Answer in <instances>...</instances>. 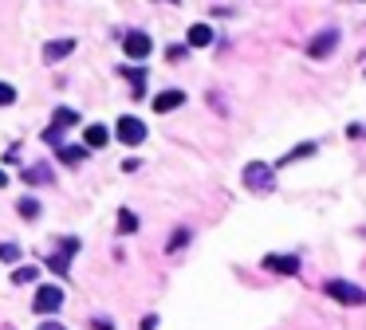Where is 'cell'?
I'll list each match as a JSON object with an SVG mask.
<instances>
[{
    "instance_id": "obj_1",
    "label": "cell",
    "mask_w": 366,
    "mask_h": 330,
    "mask_svg": "<svg viewBox=\"0 0 366 330\" xmlns=\"http://www.w3.org/2000/svg\"><path fill=\"white\" fill-rule=\"evenodd\" d=\"M323 295L339 299V303H346V307H363L366 303V291L358 283H346V279H327V283H323Z\"/></svg>"
},
{
    "instance_id": "obj_2",
    "label": "cell",
    "mask_w": 366,
    "mask_h": 330,
    "mask_svg": "<svg viewBox=\"0 0 366 330\" xmlns=\"http://www.w3.org/2000/svg\"><path fill=\"white\" fill-rule=\"evenodd\" d=\"M244 185L252 189V193H268V189L276 185V177H272V165H264V162L244 165Z\"/></svg>"
},
{
    "instance_id": "obj_3",
    "label": "cell",
    "mask_w": 366,
    "mask_h": 330,
    "mask_svg": "<svg viewBox=\"0 0 366 330\" xmlns=\"http://www.w3.org/2000/svg\"><path fill=\"white\" fill-rule=\"evenodd\" d=\"M119 142L122 146H142L146 142V122L134 118V114H122L119 118Z\"/></svg>"
},
{
    "instance_id": "obj_4",
    "label": "cell",
    "mask_w": 366,
    "mask_h": 330,
    "mask_svg": "<svg viewBox=\"0 0 366 330\" xmlns=\"http://www.w3.org/2000/svg\"><path fill=\"white\" fill-rule=\"evenodd\" d=\"M32 307L40 311V315H56V311L63 307V291H59L56 283H44V287H40V291H36Z\"/></svg>"
},
{
    "instance_id": "obj_5",
    "label": "cell",
    "mask_w": 366,
    "mask_h": 330,
    "mask_svg": "<svg viewBox=\"0 0 366 330\" xmlns=\"http://www.w3.org/2000/svg\"><path fill=\"white\" fill-rule=\"evenodd\" d=\"M75 122H79L75 110H71V107H59V110H56V122L44 130V142H56V146H59V134H63L67 126H75Z\"/></svg>"
},
{
    "instance_id": "obj_6",
    "label": "cell",
    "mask_w": 366,
    "mask_h": 330,
    "mask_svg": "<svg viewBox=\"0 0 366 330\" xmlns=\"http://www.w3.org/2000/svg\"><path fill=\"white\" fill-rule=\"evenodd\" d=\"M335 44H339V28H327V32H319L315 40H311L307 55H311V59H323V55L335 52Z\"/></svg>"
},
{
    "instance_id": "obj_7",
    "label": "cell",
    "mask_w": 366,
    "mask_h": 330,
    "mask_svg": "<svg viewBox=\"0 0 366 330\" xmlns=\"http://www.w3.org/2000/svg\"><path fill=\"white\" fill-rule=\"evenodd\" d=\"M79 252V240H63L59 244V252H52V260H47V267L56 275H67V264H71V256Z\"/></svg>"
},
{
    "instance_id": "obj_8",
    "label": "cell",
    "mask_w": 366,
    "mask_h": 330,
    "mask_svg": "<svg viewBox=\"0 0 366 330\" xmlns=\"http://www.w3.org/2000/svg\"><path fill=\"white\" fill-rule=\"evenodd\" d=\"M122 47H126V55H130V59H146L154 44H150V36H146V32H130Z\"/></svg>"
},
{
    "instance_id": "obj_9",
    "label": "cell",
    "mask_w": 366,
    "mask_h": 330,
    "mask_svg": "<svg viewBox=\"0 0 366 330\" xmlns=\"http://www.w3.org/2000/svg\"><path fill=\"white\" fill-rule=\"evenodd\" d=\"M264 267L268 272H280V275H296L300 272V260L296 256H264Z\"/></svg>"
},
{
    "instance_id": "obj_10",
    "label": "cell",
    "mask_w": 366,
    "mask_h": 330,
    "mask_svg": "<svg viewBox=\"0 0 366 330\" xmlns=\"http://www.w3.org/2000/svg\"><path fill=\"white\" fill-rule=\"evenodd\" d=\"M181 102H185V95H181V91H162V95L154 99V110H158V114H166V110H178Z\"/></svg>"
},
{
    "instance_id": "obj_11",
    "label": "cell",
    "mask_w": 366,
    "mask_h": 330,
    "mask_svg": "<svg viewBox=\"0 0 366 330\" xmlns=\"http://www.w3.org/2000/svg\"><path fill=\"white\" fill-rule=\"evenodd\" d=\"M111 142V130L107 126H87V134H83V146L87 150H99V146H107Z\"/></svg>"
},
{
    "instance_id": "obj_12",
    "label": "cell",
    "mask_w": 366,
    "mask_h": 330,
    "mask_svg": "<svg viewBox=\"0 0 366 330\" xmlns=\"http://www.w3.org/2000/svg\"><path fill=\"white\" fill-rule=\"evenodd\" d=\"M205 44H213V28L209 24H193L189 28V47H205Z\"/></svg>"
},
{
    "instance_id": "obj_13",
    "label": "cell",
    "mask_w": 366,
    "mask_h": 330,
    "mask_svg": "<svg viewBox=\"0 0 366 330\" xmlns=\"http://www.w3.org/2000/svg\"><path fill=\"white\" fill-rule=\"evenodd\" d=\"M56 154L63 157L67 165H79L83 157H87V146H56Z\"/></svg>"
},
{
    "instance_id": "obj_14",
    "label": "cell",
    "mask_w": 366,
    "mask_h": 330,
    "mask_svg": "<svg viewBox=\"0 0 366 330\" xmlns=\"http://www.w3.org/2000/svg\"><path fill=\"white\" fill-rule=\"evenodd\" d=\"M75 52V40H59V44H47V59H52V63H56V59H63V55H71Z\"/></svg>"
},
{
    "instance_id": "obj_15",
    "label": "cell",
    "mask_w": 366,
    "mask_h": 330,
    "mask_svg": "<svg viewBox=\"0 0 366 330\" xmlns=\"http://www.w3.org/2000/svg\"><path fill=\"white\" fill-rule=\"evenodd\" d=\"M12 279H16V283H36V279H40V267H16V272H12Z\"/></svg>"
},
{
    "instance_id": "obj_16",
    "label": "cell",
    "mask_w": 366,
    "mask_h": 330,
    "mask_svg": "<svg viewBox=\"0 0 366 330\" xmlns=\"http://www.w3.org/2000/svg\"><path fill=\"white\" fill-rule=\"evenodd\" d=\"M307 154H315V146H311V142H303L300 150H291V154H284V157H280V165H291V162H300V157H307Z\"/></svg>"
},
{
    "instance_id": "obj_17",
    "label": "cell",
    "mask_w": 366,
    "mask_h": 330,
    "mask_svg": "<svg viewBox=\"0 0 366 330\" xmlns=\"http://www.w3.org/2000/svg\"><path fill=\"white\" fill-rule=\"evenodd\" d=\"M134 228H138V217H134L130 209H122L119 212V232H134Z\"/></svg>"
},
{
    "instance_id": "obj_18",
    "label": "cell",
    "mask_w": 366,
    "mask_h": 330,
    "mask_svg": "<svg viewBox=\"0 0 366 330\" xmlns=\"http://www.w3.org/2000/svg\"><path fill=\"white\" fill-rule=\"evenodd\" d=\"M16 209H20V217H24V220H36V217H40V205H36L32 197H28V201H20Z\"/></svg>"
},
{
    "instance_id": "obj_19",
    "label": "cell",
    "mask_w": 366,
    "mask_h": 330,
    "mask_svg": "<svg viewBox=\"0 0 366 330\" xmlns=\"http://www.w3.org/2000/svg\"><path fill=\"white\" fill-rule=\"evenodd\" d=\"M28 181H32V185L47 181V165H32V169H28Z\"/></svg>"
},
{
    "instance_id": "obj_20",
    "label": "cell",
    "mask_w": 366,
    "mask_h": 330,
    "mask_svg": "<svg viewBox=\"0 0 366 330\" xmlns=\"http://www.w3.org/2000/svg\"><path fill=\"white\" fill-rule=\"evenodd\" d=\"M16 256H20V248H16V244H0V260H16Z\"/></svg>"
},
{
    "instance_id": "obj_21",
    "label": "cell",
    "mask_w": 366,
    "mask_h": 330,
    "mask_svg": "<svg viewBox=\"0 0 366 330\" xmlns=\"http://www.w3.org/2000/svg\"><path fill=\"white\" fill-rule=\"evenodd\" d=\"M8 102H16V91L8 83H0V107H8Z\"/></svg>"
},
{
    "instance_id": "obj_22",
    "label": "cell",
    "mask_w": 366,
    "mask_h": 330,
    "mask_svg": "<svg viewBox=\"0 0 366 330\" xmlns=\"http://www.w3.org/2000/svg\"><path fill=\"white\" fill-rule=\"evenodd\" d=\"M154 322H158V319H154V315H150V319L142 322V330H154Z\"/></svg>"
},
{
    "instance_id": "obj_23",
    "label": "cell",
    "mask_w": 366,
    "mask_h": 330,
    "mask_svg": "<svg viewBox=\"0 0 366 330\" xmlns=\"http://www.w3.org/2000/svg\"><path fill=\"white\" fill-rule=\"evenodd\" d=\"M40 330H63V327H59V322H44Z\"/></svg>"
},
{
    "instance_id": "obj_24",
    "label": "cell",
    "mask_w": 366,
    "mask_h": 330,
    "mask_svg": "<svg viewBox=\"0 0 366 330\" xmlns=\"http://www.w3.org/2000/svg\"><path fill=\"white\" fill-rule=\"evenodd\" d=\"M4 181H8V177H4V169H0V185H4Z\"/></svg>"
}]
</instances>
